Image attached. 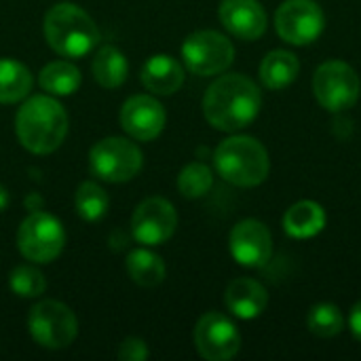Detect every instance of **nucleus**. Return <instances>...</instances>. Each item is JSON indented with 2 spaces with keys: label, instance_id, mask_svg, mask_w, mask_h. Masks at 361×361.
<instances>
[{
  "label": "nucleus",
  "instance_id": "c85d7f7f",
  "mask_svg": "<svg viewBox=\"0 0 361 361\" xmlns=\"http://www.w3.org/2000/svg\"><path fill=\"white\" fill-rule=\"evenodd\" d=\"M349 328H351L353 336L361 343V300L351 309V313H349Z\"/></svg>",
  "mask_w": 361,
  "mask_h": 361
},
{
  "label": "nucleus",
  "instance_id": "aec40b11",
  "mask_svg": "<svg viewBox=\"0 0 361 361\" xmlns=\"http://www.w3.org/2000/svg\"><path fill=\"white\" fill-rule=\"evenodd\" d=\"M91 68H93V78L104 89H116V87H121L127 80V74H129L127 57L123 55V51H118L112 44H106V47H102L97 51Z\"/></svg>",
  "mask_w": 361,
  "mask_h": 361
},
{
  "label": "nucleus",
  "instance_id": "412c9836",
  "mask_svg": "<svg viewBox=\"0 0 361 361\" xmlns=\"http://www.w3.org/2000/svg\"><path fill=\"white\" fill-rule=\"evenodd\" d=\"M32 72L15 59H0V104H15L32 91Z\"/></svg>",
  "mask_w": 361,
  "mask_h": 361
},
{
  "label": "nucleus",
  "instance_id": "423d86ee",
  "mask_svg": "<svg viewBox=\"0 0 361 361\" xmlns=\"http://www.w3.org/2000/svg\"><path fill=\"white\" fill-rule=\"evenodd\" d=\"M27 330L40 347L57 351L74 343L78 334V322L72 309L63 302L42 300L30 311Z\"/></svg>",
  "mask_w": 361,
  "mask_h": 361
},
{
  "label": "nucleus",
  "instance_id": "ddd939ff",
  "mask_svg": "<svg viewBox=\"0 0 361 361\" xmlns=\"http://www.w3.org/2000/svg\"><path fill=\"white\" fill-rule=\"evenodd\" d=\"M231 256L245 269H260L273 256V237L267 224L247 218L233 226L228 237Z\"/></svg>",
  "mask_w": 361,
  "mask_h": 361
},
{
  "label": "nucleus",
  "instance_id": "4be33fe9",
  "mask_svg": "<svg viewBox=\"0 0 361 361\" xmlns=\"http://www.w3.org/2000/svg\"><path fill=\"white\" fill-rule=\"evenodd\" d=\"M38 82L49 95H72L80 87V70L66 59L51 61L40 70Z\"/></svg>",
  "mask_w": 361,
  "mask_h": 361
},
{
  "label": "nucleus",
  "instance_id": "6e6552de",
  "mask_svg": "<svg viewBox=\"0 0 361 361\" xmlns=\"http://www.w3.org/2000/svg\"><path fill=\"white\" fill-rule=\"evenodd\" d=\"M142 150L125 137H106L89 152L93 176L104 182L121 184L135 178L142 169Z\"/></svg>",
  "mask_w": 361,
  "mask_h": 361
},
{
  "label": "nucleus",
  "instance_id": "7c9ffc66",
  "mask_svg": "<svg viewBox=\"0 0 361 361\" xmlns=\"http://www.w3.org/2000/svg\"><path fill=\"white\" fill-rule=\"evenodd\" d=\"M8 192H6V188L4 186H0V212H4L6 207H8Z\"/></svg>",
  "mask_w": 361,
  "mask_h": 361
},
{
  "label": "nucleus",
  "instance_id": "4468645a",
  "mask_svg": "<svg viewBox=\"0 0 361 361\" xmlns=\"http://www.w3.org/2000/svg\"><path fill=\"white\" fill-rule=\"evenodd\" d=\"M165 118V108L152 95H131L121 108V127L137 142L159 137Z\"/></svg>",
  "mask_w": 361,
  "mask_h": 361
},
{
  "label": "nucleus",
  "instance_id": "bb28decb",
  "mask_svg": "<svg viewBox=\"0 0 361 361\" xmlns=\"http://www.w3.org/2000/svg\"><path fill=\"white\" fill-rule=\"evenodd\" d=\"M8 286H11V292L21 298H38L47 290V279L32 262V264L15 267L11 271Z\"/></svg>",
  "mask_w": 361,
  "mask_h": 361
},
{
  "label": "nucleus",
  "instance_id": "a211bd4d",
  "mask_svg": "<svg viewBox=\"0 0 361 361\" xmlns=\"http://www.w3.org/2000/svg\"><path fill=\"white\" fill-rule=\"evenodd\" d=\"M326 226V212L315 201H298L283 216V228L292 239H311Z\"/></svg>",
  "mask_w": 361,
  "mask_h": 361
},
{
  "label": "nucleus",
  "instance_id": "c756f323",
  "mask_svg": "<svg viewBox=\"0 0 361 361\" xmlns=\"http://www.w3.org/2000/svg\"><path fill=\"white\" fill-rule=\"evenodd\" d=\"M25 207H27L30 212H38V209L42 207V199H40L38 195H30V197L25 199Z\"/></svg>",
  "mask_w": 361,
  "mask_h": 361
},
{
  "label": "nucleus",
  "instance_id": "f3484780",
  "mask_svg": "<svg viewBox=\"0 0 361 361\" xmlns=\"http://www.w3.org/2000/svg\"><path fill=\"white\" fill-rule=\"evenodd\" d=\"M142 82L154 95H173L184 85V68L169 55H154L142 68Z\"/></svg>",
  "mask_w": 361,
  "mask_h": 361
},
{
  "label": "nucleus",
  "instance_id": "f257e3e1",
  "mask_svg": "<svg viewBox=\"0 0 361 361\" xmlns=\"http://www.w3.org/2000/svg\"><path fill=\"white\" fill-rule=\"evenodd\" d=\"M262 108L258 85L243 74H224L216 78L203 97V114L218 131H239L247 127Z\"/></svg>",
  "mask_w": 361,
  "mask_h": 361
},
{
  "label": "nucleus",
  "instance_id": "9d476101",
  "mask_svg": "<svg viewBox=\"0 0 361 361\" xmlns=\"http://www.w3.org/2000/svg\"><path fill=\"white\" fill-rule=\"evenodd\" d=\"M326 27V15L315 0H286L275 13L277 34L296 47L315 42Z\"/></svg>",
  "mask_w": 361,
  "mask_h": 361
},
{
  "label": "nucleus",
  "instance_id": "5701e85b",
  "mask_svg": "<svg viewBox=\"0 0 361 361\" xmlns=\"http://www.w3.org/2000/svg\"><path fill=\"white\" fill-rule=\"evenodd\" d=\"M127 273L133 283L142 288H154L165 279V262L150 250H133L127 256Z\"/></svg>",
  "mask_w": 361,
  "mask_h": 361
},
{
  "label": "nucleus",
  "instance_id": "1a4fd4ad",
  "mask_svg": "<svg viewBox=\"0 0 361 361\" xmlns=\"http://www.w3.org/2000/svg\"><path fill=\"white\" fill-rule=\"evenodd\" d=\"M182 59L197 76H216L228 70L235 59L233 42L216 30H199L182 44Z\"/></svg>",
  "mask_w": 361,
  "mask_h": 361
},
{
  "label": "nucleus",
  "instance_id": "b1692460",
  "mask_svg": "<svg viewBox=\"0 0 361 361\" xmlns=\"http://www.w3.org/2000/svg\"><path fill=\"white\" fill-rule=\"evenodd\" d=\"M74 203H76V212L82 220L87 222H97L106 216L108 212V205H110V199L106 195V190L95 184V182H82L76 190V197H74Z\"/></svg>",
  "mask_w": 361,
  "mask_h": 361
},
{
  "label": "nucleus",
  "instance_id": "f03ea898",
  "mask_svg": "<svg viewBox=\"0 0 361 361\" xmlns=\"http://www.w3.org/2000/svg\"><path fill=\"white\" fill-rule=\"evenodd\" d=\"M15 131L23 148L34 154H49L68 135V114L53 95H34L19 108Z\"/></svg>",
  "mask_w": 361,
  "mask_h": 361
},
{
  "label": "nucleus",
  "instance_id": "a878e982",
  "mask_svg": "<svg viewBox=\"0 0 361 361\" xmlns=\"http://www.w3.org/2000/svg\"><path fill=\"white\" fill-rule=\"evenodd\" d=\"M214 186V173L205 163H190L178 176V190L186 199H201Z\"/></svg>",
  "mask_w": 361,
  "mask_h": 361
},
{
  "label": "nucleus",
  "instance_id": "cd10ccee",
  "mask_svg": "<svg viewBox=\"0 0 361 361\" xmlns=\"http://www.w3.org/2000/svg\"><path fill=\"white\" fill-rule=\"evenodd\" d=\"M116 355H118V360L123 361H144L148 357V347H146V343L142 338L131 336V338H125L121 343Z\"/></svg>",
  "mask_w": 361,
  "mask_h": 361
},
{
  "label": "nucleus",
  "instance_id": "2eb2a0df",
  "mask_svg": "<svg viewBox=\"0 0 361 361\" xmlns=\"http://www.w3.org/2000/svg\"><path fill=\"white\" fill-rule=\"evenodd\" d=\"M218 15L222 25L241 40H256L267 32V13L258 0H222Z\"/></svg>",
  "mask_w": 361,
  "mask_h": 361
},
{
  "label": "nucleus",
  "instance_id": "20e7f679",
  "mask_svg": "<svg viewBox=\"0 0 361 361\" xmlns=\"http://www.w3.org/2000/svg\"><path fill=\"white\" fill-rule=\"evenodd\" d=\"M214 165L226 182L241 188L262 184L271 169L267 148L250 135H233L220 142L214 152Z\"/></svg>",
  "mask_w": 361,
  "mask_h": 361
},
{
  "label": "nucleus",
  "instance_id": "6ab92c4d",
  "mask_svg": "<svg viewBox=\"0 0 361 361\" xmlns=\"http://www.w3.org/2000/svg\"><path fill=\"white\" fill-rule=\"evenodd\" d=\"M300 63L294 53L277 49L271 51L260 63V80L271 91H281L290 87L298 76Z\"/></svg>",
  "mask_w": 361,
  "mask_h": 361
},
{
  "label": "nucleus",
  "instance_id": "9b49d317",
  "mask_svg": "<svg viewBox=\"0 0 361 361\" xmlns=\"http://www.w3.org/2000/svg\"><path fill=\"white\" fill-rule=\"evenodd\" d=\"M195 347L207 361L233 360L241 349L237 326L222 313H205L195 328Z\"/></svg>",
  "mask_w": 361,
  "mask_h": 361
},
{
  "label": "nucleus",
  "instance_id": "0eeeda50",
  "mask_svg": "<svg viewBox=\"0 0 361 361\" xmlns=\"http://www.w3.org/2000/svg\"><path fill=\"white\" fill-rule=\"evenodd\" d=\"M313 93L322 108L330 112H345L357 104L361 80L349 63L332 59L317 68L313 76Z\"/></svg>",
  "mask_w": 361,
  "mask_h": 361
},
{
  "label": "nucleus",
  "instance_id": "7ed1b4c3",
  "mask_svg": "<svg viewBox=\"0 0 361 361\" xmlns=\"http://www.w3.org/2000/svg\"><path fill=\"white\" fill-rule=\"evenodd\" d=\"M44 38L63 57H85L99 42V30L91 15L74 2H59L44 15Z\"/></svg>",
  "mask_w": 361,
  "mask_h": 361
},
{
  "label": "nucleus",
  "instance_id": "39448f33",
  "mask_svg": "<svg viewBox=\"0 0 361 361\" xmlns=\"http://www.w3.org/2000/svg\"><path fill=\"white\" fill-rule=\"evenodd\" d=\"M66 245L61 222L44 212H32L17 231V247L21 256L34 264L53 262Z\"/></svg>",
  "mask_w": 361,
  "mask_h": 361
},
{
  "label": "nucleus",
  "instance_id": "dca6fc26",
  "mask_svg": "<svg viewBox=\"0 0 361 361\" xmlns=\"http://www.w3.org/2000/svg\"><path fill=\"white\" fill-rule=\"evenodd\" d=\"M224 302L228 311L239 319H256L264 313L269 294L256 279L239 277L228 283L224 292Z\"/></svg>",
  "mask_w": 361,
  "mask_h": 361
},
{
  "label": "nucleus",
  "instance_id": "f8f14e48",
  "mask_svg": "<svg viewBox=\"0 0 361 361\" xmlns=\"http://www.w3.org/2000/svg\"><path fill=\"white\" fill-rule=\"evenodd\" d=\"M178 226L173 205L163 197L142 201L131 216V235L142 245H161L171 239Z\"/></svg>",
  "mask_w": 361,
  "mask_h": 361
},
{
  "label": "nucleus",
  "instance_id": "393cba45",
  "mask_svg": "<svg viewBox=\"0 0 361 361\" xmlns=\"http://www.w3.org/2000/svg\"><path fill=\"white\" fill-rule=\"evenodd\" d=\"M307 326L309 330L319 336V338H332L336 334L343 332L345 328V315L343 311L332 305V302H319L309 311L307 317Z\"/></svg>",
  "mask_w": 361,
  "mask_h": 361
}]
</instances>
